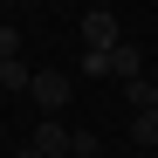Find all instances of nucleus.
Returning <instances> with one entry per match:
<instances>
[{"instance_id": "5", "label": "nucleus", "mask_w": 158, "mask_h": 158, "mask_svg": "<svg viewBox=\"0 0 158 158\" xmlns=\"http://www.w3.org/2000/svg\"><path fill=\"white\" fill-rule=\"evenodd\" d=\"M28 83H35V69L21 62V55H14V62H0V89H28Z\"/></svg>"}, {"instance_id": "1", "label": "nucleus", "mask_w": 158, "mask_h": 158, "mask_svg": "<svg viewBox=\"0 0 158 158\" xmlns=\"http://www.w3.org/2000/svg\"><path fill=\"white\" fill-rule=\"evenodd\" d=\"M69 151H76V131H69L62 117H41L35 138L21 144V158H69Z\"/></svg>"}, {"instance_id": "8", "label": "nucleus", "mask_w": 158, "mask_h": 158, "mask_svg": "<svg viewBox=\"0 0 158 158\" xmlns=\"http://www.w3.org/2000/svg\"><path fill=\"white\" fill-rule=\"evenodd\" d=\"M69 158H96V151H69Z\"/></svg>"}, {"instance_id": "6", "label": "nucleus", "mask_w": 158, "mask_h": 158, "mask_svg": "<svg viewBox=\"0 0 158 158\" xmlns=\"http://www.w3.org/2000/svg\"><path fill=\"white\" fill-rule=\"evenodd\" d=\"M131 144H158V110H138V117H131Z\"/></svg>"}, {"instance_id": "7", "label": "nucleus", "mask_w": 158, "mask_h": 158, "mask_svg": "<svg viewBox=\"0 0 158 158\" xmlns=\"http://www.w3.org/2000/svg\"><path fill=\"white\" fill-rule=\"evenodd\" d=\"M14 55H21V35H14V28H0V62H14Z\"/></svg>"}, {"instance_id": "3", "label": "nucleus", "mask_w": 158, "mask_h": 158, "mask_svg": "<svg viewBox=\"0 0 158 158\" xmlns=\"http://www.w3.org/2000/svg\"><path fill=\"white\" fill-rule=\"evenodd\" d=\"M28 89H35V103H41V110H48V117H55V110H62V103L76 96L62 69H35V83H28Z\"/></svg>"}, {"instance_id": "2", "label": "nucleus", "mask_w": 158, "mask_h": 158, "mask_svg": "<svg viewBox=\"0 0 158 158\" xmlns=\"http://www.w3.org/2000/svg\"><path fill=\"white\" fill-rule=\"evenodd\" d=\"M83 48H89V55L124 48V28H117V14H110V7H89V14H83Z\"/></svg>"}, {"instance_id": "4", "label": "nucleus", "mask_w": 158, "mask_h": 158, "mask_svg": "<svg viewBox=\"0 0 158 158\" xmlns=\"http://www.w3.org/2000/svg\"><path fill=\"white\" fill-rule=\"evenodd\" d=\"M110 76H117V83H138V76H144V55H138V48H110Z\"/></svg>"}]
</instances>
